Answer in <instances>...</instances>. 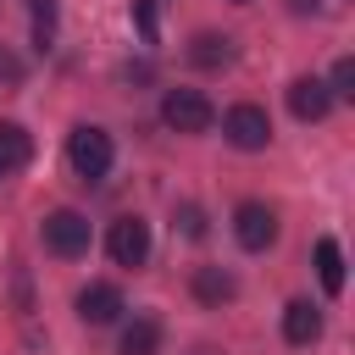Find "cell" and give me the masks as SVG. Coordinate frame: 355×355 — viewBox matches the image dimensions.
<instances>
[{"mask_svg":"<svg viewBox=\"0 0 355 355\" xmlns=\"http://www.w3.org/2000/svg\"><path fill=\"white\" fill-rule=\"evenodd\" d=\"M111 155H116V150H111V133H105V128H89V122H83V128L67 133V161H72V172H78L83 183H100V178L111 172Z\"/></svg>","mask_w":355,"mask_h":355,"instance_id":"6da1fadb","label":"cell"},{"mask_svg":"<svg viewBox=\"0 0 355 355\" xmlns=\"http://www.w3.org/2000/svg\"><path fill=\"white\" fill-rule=\"evenodd\" d=\"M211 100L200 94V89H166L161 94V122L172 128V133H205L211 128Z\"/></svg>","mask_w":355,"mask_h":355,"instance_id":"7a4b0ae2","label":"cell"},{"mask_svg":"<svg viewBox=\"0 0 355 355\" xmlns=\"http://www.w3.org/2000/svg\"><path fill=\"white\" fill-rule=\"evenodd\" d=\"M44 250L50 255H61V261H78V255H89V216L83 211H50L44 216Z\"/></svg>","mask_w":355,"mask_h":355,"instance_id":"3957f363","label":"cell"},{"mask_svg":"<svg viewBox=\"0 0 355 355\" xmlns=\"http://www.w3.org/2000/svg\"><path fill=\"white\" fill-rule=\"evenodd\" d=\"M105 250H111L116 266H144V261H150V222H139V216H116L111 233H105Z\"/></svg>","mask_w":355,"mask_h":355,"instance_id":"277c9868","label":"cell"},{"mask_svg":"<svg viewBox=\"0 0 355 355\" xmlns=\"http://www.w3.org/2000/svg\"><path fill=\"white\" fill-rule=\"evenodd\" d=\"M222 133H227L233 150H266V139H272V116H266L261 105H233V111L222 116Z\"/></svg>","mask_w":355,"mask_h":355,"instance_id":"5b68a950","label":"cell"},{"mask_svg":"<svg viewBox=\"0 0 355 355\" xmlns=\"http://www.w3.org/2000/svg\"><path fill=\"white\" fill-rule=\"evenodd\" d=\"M233 239H239L244 250H266V244L277 239V211L261 205V200H244V205L233 211Z\"/></svg>","mask_w":355,"mask_h":355,"instance_id":"8992f818","label":"cell"},{"mask_svg":"<svg viewBox=\"0 0 355 355\" xmlns=\"http://www.w3.org/2000/svg\"><path fill=\"white\" fill-rule=\"evenodd\" d=\"M288 111H294L300 122H322V116L333 111L327 83H322V78H294V83H288Z\"/></svg>","mask_w":355,"mask_h":355,"instance_id":"52a82bcc","label":"cell"},{"mask_svg":"<svg viewBox=\"0 0 355 355\" xmlns=\"http://www.w3.org/2000/svg\"><path fill=\"white\" fill-rule=\"evenodd\" d=\"M78 316L94 322V327H100V322H116V316H122V294H116L111 283H89V288L78 294Z\"/></svg>","mask_w":355,"mask_h":355,"instance_id":"ba28073f","label":"cell"},{"mask_svg":"<svg viewBox=\"0 0 355 355\" xmlns=\"http://www.w3.org/2000/svg\"><path fill=\"white\" fill-rule=\"evenodd\" d=\"M283 338H288V344H316V338H322V311H316L311 300H294V305L283 311Z\"/></svg>","mask_w":355,"mask_h":355,"instance_id":"9c48e42d","label":"cell"},{"mask_svg":"<svg viewBox=\"0 0 355 355\" xmlns=\"http://www.w3.org/2000/svg\"><path fill=\"white\" fill-rule=\"evenodd\" d=\"M33 161V133L17 122H0V172H17Z\"/></svg>","mask_w":355,"mask_h":355,"instance_id":"30bf717a","label":"cell"},{"mask_svg":"<svg viewBox=\"0 0 355 355\" xmlns=\"http://www.w3.org/2000/svg\"><path fill=\"white\" fill-rule=\"evenodd\" d=\"M189 61H194V67H205V72H216V67H227V61H233V39H227V33H194Z\"/></svg>","mask_w":355,"mask_h":355,"instance_id":"8fae6325","label":"cell"},{"mask_svg":"<svg viewBox=\"0 0 355 355\" xmlns=\"http://www.w3.org/2000/svg\"><path fill=\"white\" fill-rule=\"evenodd\" d=\"M194 294H200L205 305H222V300L239 294V283H233V272H222V266H194Z\"/></svg>","mask_w":355,"mask_h":355,"instance_id":"7c38bea8","label":"cell"},{"mask_svg":"<svg viewBox=\"0 0 355 355\" xmlns=\"http://www.w3.org/2000/svg\"><path fill=\"white\" fill-rule=\"evenodd\" d=\"M316 277H322L327 294H344V250H338V239L316 244Z\"/></svg>","mask_w":355,"mask_h":355,"instance_id":"4fadbf2b","label":"cell"},{"mask_svg":"<svg viewBox=\"0 0 355 355\" xmlns=\"http://www.w3.org/2000/svg\"><path fill=\"white\" fill-rule=\"evenodd\" d=\"M155 344H161V322L155 316H133L122 327V355H155Z\"/></svg>","mask_w":355,"mask_h":355,"instance_id":"5bb4252c","label":"cell"},{"mask_svg":"<svg viewBox=\"0 0 355 355\" xmlns=\"http://www.w3.org/2000/svg\"><path fill=\"white\" fill-rule=\"evenodd\" d=\"M50 39H55V0H33V44L50 50Z\"/></svg>","mask_w":355,"mask_h":355,"instance_id":"9a60e30c","label":"cell"},{"mask_svg":"<svg viewBox=\"0 0 355 355\" xmlns=\"http://www.w3.org/2000/svg\"><path fill=\"white\" fill-rule=\"evenodd\" d=\"M327 94H333V100H355V61H349V55L333 67V78H327Z\"/></svg>","mask_w":355,"mask_h":355,"instance_id":"2e32d148","label":"cell"},{"mask_svg":"<svg viewBox=\"0 0 355 355\" xmlns=\"http://www.w3.org/2000/svg\"><path fill=\"white\" fill-rule=\"evenodd\" d=\"M133 17H139V33L155 39V11H150V0H133Z\"/></svg>","mask_w":355,"mask_h":355,"instance_id":"e0dca14e","label":"cell"},{"mask_svg":"<svg viewBox=\"0 0 355 355\" xmlns=\"http://www.w3.org/2000/svg\"><path fill=\"white\" fill-rule=\"evenodd\" d=\"M0 83H22V61L11 50H0Z\"/></svg>","mask_w":355,"mask_h":355,"instance_id":"ac0fdd59","label":"cell"},{"mask_svg":"<svg viewBox=\"0 0 355 355\" xmlns=\"http://www.w3.org/2000/svg\"><path fill=\"white\" fill-rule=\"evenodd\" d=\"M183 233H189V239H200V233H205V222H200V211H194V205H183Z\"/></svg>","mask_w":355,"mask_h":355,"instance_id":"d6986e66","label":"cell"},{"mask_svg":"<svg viewBox=\"0 0 355 355\" xmlns=\"http://www.w3.org/2000/svg\"><path fill=\"white\" fill-rule=\"evenodd\" d=\"M316 6H322V0H288V11H300V17H305V11H316Z\"/></svg>","mask_w":355,"mask_h":355,"instance_id":"ffe728a7","label":"cell"},{"mask_svg":"<svg viewBox=\"0 0 355 355\" xmlns=\"http://www.w3.org/2000/svg\"><path fill=\"white\" fill-rule=\"evenodd\" d=\"M233 6H250V0H233Z\"/></svg>","mask_w":355,"mask_h":355,"instance_id":"44dd1931","label":"cell"}]
</instances>
